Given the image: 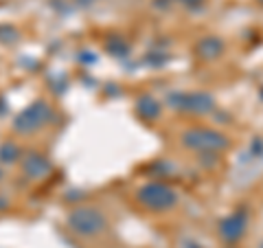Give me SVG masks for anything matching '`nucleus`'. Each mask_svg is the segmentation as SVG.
I'll list each match as a JSON object with an SVG mask.
<instances>
[{
	"label": "nucleus",
	"instance_id": "1",
	"mask_svg": "<svg viewBox=\"0 0 263 248\" xmlns=\"http://www.w3.org/2000/svg\"><path fill=\"white\" fill-rule=\"evenodd\" d=\"M51 119H53L51 105H48L46 101H35L15 117L13 130L18 132V134H33V132H37L40 128H44Z\"/></svg>",
	"mask_w": 263,
	"mask_h": 248
},
{
	"label": "nucleus",
	"instance_id": "2",
	"mask_svg": "<svg viewBox=\"0 0 263 248\" xmlns=\"http://www.w3.org/2000/svg\"><path fill=\"white\" fill-rule=\"evenodd\" d=\"M68 224L75 233L90 237V235L101 233V231L105 228V218H103L101 211L92 209V206H77L75 211H70Z\"/></svg>",
	"mask_w": 263,
	"mask_h": 248
},
{
	"label": "nucleus",
	"instance_id": "3",
	"mask_svg": "<svg viewBox=\"0 0 263 248\" xmlns=\"http://www.w3.org/2000/svg\"><path fill=\"white\" fill-rule=\"evenodd\" d=\"M176 200H178L176 191L162 183H149L138 189V202L154 211H167L176 204Z\"/></svg>",
	"mask_w": 263,
	"mask_h": 248
},
{
	"label": "nucleus",
	"instance_id": "4",
	"mask_svg": "<svg viewBox=\"0 0 263 248\" xmlns=\"http://www.w3.org/2000/svg\"><path fill=\"white\" fill-rule=\"evenodd\" d=\"M184 145L191 147V150H197V152H217V150H224L228 145V140L224 134L219 132H213L209 128H193L184 132Z\"/></svg>",
	"mask_w": 263,
	"mask_h": 248
},
{
	"label": "nucleus",
	"instance_id": "5",
	"mask_svg": "<svg viewBox=\"0 0 263 248\" xmlns=\"http://www.w3.org/2000/svg\"><path fill=\"white\" fill-rule=\"evenodd\" d=\"M22 171L29 178H44L51 171V163H48L42 154H27L22 161Z\"/></svg>",
	"mask_w": 263,
	"mask_h": 248
},
{
	"label": "nucleus",
	"instance_id": "6",
	"mask_svg": "<svg viewBox=\"0 0 263 248\" xmlns=\"http://www.w3.org/2000/svg\"><path fill=\"white\" fill-rule=\"evenodd\" d=\"M243 228H246V216L243 213H235V216L226 218L219 224V233L228 242H235V239H239L243 235Z\"/></svg>",
	"mask_w": 263,
	"mask_h": 248
},
{
	"label": "nucleus",
	"instance_id": "7",
	"mask_svg": "<svg viewBox=\"0 0 263 248\" xmlns=\"http://www.w3.org/2000/svg\"><path fill=\"white\" fill-rule=\"evenodd\" d=\"M182 110L186 112H195V114H204L213 110V99L204 93H193V95H186L182 97V105H180Z\"/></svg>",
	"mask_w": 263,
	"mask_h": 248
},
{
	"label": "nucleus",
	"instance_id": "8",
	"mask_svg": "<svg viewBox=\"0 0 263 248\" xmlns=\"http://www.w3.org/2000/svg\"><path fill=\"white\" fill-rule=\"evenodd\" d=\"M136 112L141 114L143 119H156L160 114V108H158V103H156L152 97H143L141 101H138V105H136Z\"/></svg>",
	"mask_w": 263,
	"mask_h": 248
},
{
	"label": "nucleus",
	"instance_id": "9",
	"mask_svg": "<svg viewBox=\"0 0 263 248\" xmlns=\"http://www.w3.org/2000/svg\"><path fill=\"white\" fill-rule=\"evenodd\" d=\"M219 51H221V44L217 42L215 38H206V40H204V42L200 44V55H202V57H209V60H211V57H217Z\"/></svg>",
	"mask_w": 263,
	"mask_h": 248
},
{
	"label": "nucleus",
	"instance_id": "10",
	"mask_svg": "<svg viewBox=\"0 0 263 248\" xmlns=\"http://www.w3.org/2000/svg\"><path fill=\"white\" fill-rule=\"evenodd\" d=\"M15 158H20V150H18V145L15 143H5L3 147H0V161L3 163H13Z\"/></svg>",
	"mask_w": 263,
	"mask_h": 248
},
{
	"label": "nucleus",
	"instance_id": "11",
	"mask_svg": "<svg viewBox=\"0 0 263 248\" xmlns=\"http://www.w3.org/2000/svg\"><path fill=\"white\" fill-rule=\"evenodd\" d=\"M261 3H263V0H261Z\"/></svg>",
	"mask_w": 263,
	"mask_h": 248
}]
</instances>
